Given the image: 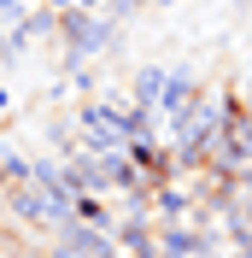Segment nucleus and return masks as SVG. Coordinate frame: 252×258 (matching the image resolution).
I'll use <instances>...</instances> for the list:
<instances>
[{"label": "nucleus", "instance_id": "obj_5", "mask_svg": "<svg viewBox=\"0 0 252 258\" xmlns=\"http://www.w3.org/2000/svg\"><path fill=\"white\" fill-rule=\"evenodd\" d=\"M141 6H170V0H141Z\"/></svg>", "mask_w": 252, "mask_h": 258}, {"label": "nucleus", "instance_id": "obj_3", "mask_svg": "<svg viewBox=\"0 0 252 258\" xmlns=\"http://www.w3.org/2000/svg\"><path fill=\"white\" fill-rule=\"evenodd\" d=\"M6 112H12V94H6V82H0V117H6Z\"/></svg>", "mask_w": 252, "mask_h": 258}, {"label": "nucleus", "instance_id": "obj_6", "mask_svg": "<svg viewBox=\"0 0 252 258\" xmlns=\"http://www.w3.org/2000/svg\"><path fill=\"white\" fill-rule=\"evenodd\" d=\"M24 6H35V0H24Z\"/></svg>", "mask_w": 252, "mask_h": 258}, {"label": "nucleus", "instance_id": "obj_2", "mask_svg": "<svg viewBox=\"0 0 252 258\" xmlns=\"http://www.w3.org/2000/svg\"><path fill=\"white\" fill-rule=\"evenodd\" d=\"M24 12H30L24 0H0V18H12V24H18V18H24Z\"/></svg>", "mask_w": 252, "mask_h": 258}, {"label": "nucleus", "instance_id": "obj_1", "mask_svg": "<svg viewBox=\"0 0 252 258\" xmlns=\"http://www.w3.org/2000/svg\"><path fill=\"white\" fill-rule=\"evenodd\" d=\"M164 82H170V71H158V64H141V71H135V88H129V94L141 100V106H153V112H158V100H164Z\"/></svg>", "mask_w": 252, "mask_h": 258}, {"label": "nucleus", "instance_id": "obj_4", "mask_svg": "<svg viewBox=\"0 0 252 258\" xmlns=\"http://www.w3.org/2000/svg\"><path fill=\"white\" fill-rule=\"evenodd\" d=\"M6 246H12V235H6V229H0V258H6Z\"/></svg>", "mask_w": 252, "mask_h": 258}]
</instances>
